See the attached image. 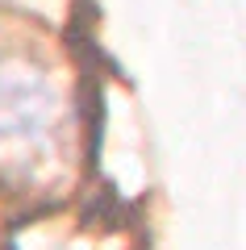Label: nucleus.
I'll return each mask as SVG.
<instances>
[{
	"instance_id": "f257e3e1",
	"label": "nucleus",
	"mask_w": 246,
	"mask_h": 250,
	"mask_svg": "<svg viewBox=\"0 0 246 250\" xmlns=\"http://www.w3.org/2000/svg\"><path fill=\"white\" fill-rule=\"evenodd\" d=\"M67 88L50 62L0 50V179L42 184L67 154Z\"/></svg>"
}]
</instances>
